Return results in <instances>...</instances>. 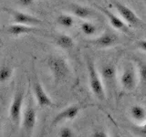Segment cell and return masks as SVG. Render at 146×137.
<instances>
[{
	"mask_svg": "<svg viewBox=\"0 0 146 137\" xmlns=\"http://www.w3.org/2000/svg\"><path fill=\"white\" fill-rule=\"evenodd\" d=\"M13 75V70L8 65L0 66V83H6L11 79Z\"/></svg>",
	"mask_w": 146,
	"mask_h": 137,
	"instance_id": "cell-18",
	"label": "cell"
},
{
	"mask_svg": "<svg viewBox=\"0 0 146 137\" xmlns=\"http://www.w3.org/2000/svg\"><path fill=\"white\" fill-rule=\"evenodd\" d=\"M1 128H2V123H1V122H0V131H1Z\"/></svg>",
	"mask_w": 146,
	"mask_h": 137,
	"instance_id": "cell-26",
	"label": "cell"
},
{
	"mask_svg": "<svg viewBox=\"0 0 146 137\" xmlns=\"http://www.w3.org/2000/svg\"><path fill=\"white\" fill-rule=\"evenodd\" d=\"M71 11L75 17L81 18V19H87L93 16L92 9L85 6H80V5H73Z\"/></svg>",
	"mask_w": 146,
	"mask_h": 137,
	"instance_id": "cell-13",
	"label": "cell"
},
{
	"mask_svg": "<svg viewBox=\"0 0 146 137\" xmlns=\"http://www.w3.org/2000/svg\"><path fill=\"white\" fill-rule=\"evenodd\" d=\"M58 135L61 137H72L74 136V132L72 131L71 128L70 127H62L59 130Z\"/></svg>",
	"mask_w": 146,
	"mask_h": 137,
	"instance_id": "cell-21",
	"label": "cell"
},
{
	"mask_svg": "<svg viewBox=\"0 0 146 137\" xmlns=\"http://www.w3.org/2000/svg\"><path fill=\"white\" fill-rule=\"evenodd\" d=\"M139 68V77L141 83L146 84V63L141 61L138 65Z\"/></svg>",
	"mask_w": 146,
	"mask_h": 137,
	"instance_id": "cell-20",
	"label": "cell"
},
{
	"mask_svg": "<svg viewBox=\"0 0 146 137\" xmlns=\"http://www.w3.org/2000/svg\"><path fill=\"white\" fill-rule=\"evenodd\" d=\"M11 16L13 18V22L17 23V24H24V25H29V26H34L40 24L41 21L36 18V17L29 15V14L22 12V11H16V10H11Z\"/></svg>",
	"mask_w": 146,
	"mask_h": 137,
	"instance_id": "cell-9",
	"label": "cell"
},
{
	"mask_svg": "<svg viewBox=\"0 0 146 137\" xmlns=\"http://www.w3.org/2000/svg\"><path fill=\"white\" fill-rule=\"evenodd\" d=\"M57 22L58 25H60L63 27H66V29H70L75 24L74 17L68 15V14H60L57 18Z\"/></svg>",
	"mask_w": 146,
	"mask_h": 137,
	"instance_id": "cell-17",
	"label": "cell"
},
{
	"mask_svg": "<svg viewBox=\"0 0 146 137\" xmlns=\"http://www.w3.org/2000/svg\"><path fill=\"white\" fill-rule=\"evenodd\" d=\"M17 1L19 3L20 6L24 7H30L31 5H33L35 0H17Z\"/></svg>",
	"mask_w": 146,
	"mask_h": 137,
	"instance_id": "cell-23",
	"label": "cell"
},
{
	"mask_svg": "<svg viewBox=\"0 0 146 137\" xmlns=\"http://www.w3.org/2000/svg\"><path fill=\"white\" fill-rule=\"evenodd\" d=\"M25 93L22 90H17L14 94L12 102L9 107V117L12 122L16 125H19L22 121L23 105H24Z\"/></svg>",
	"mask_w": 146,
	"mask_h": 137,
	"instance_id": "cell-3",
	"label": "cell"
},
{
	"mask_svg": "<svg viewBox=\"0 0 146 137\" xmlns=\"http://www.w3.org/2000/svg\"><path fill=\"white\" fill-rule=\"evenodd\" d=\"M141 134L146 136V120L144 121V123L141 127Z\"/></svg>",
	"mask_w": 146,
	"mask_h": 137,
	"instance_id": "cell-25",
	"label": "cell"
},
{
	"mask_svg": "<svg viewBox=\"0 0 146 137\" xmlns=\"http://www.w3.org/2000/svg\"><path fill=\"white\" fill-rule=\"evenodd\" d=\"M116 67L113 64H106L102 68V75L107 81H112L116 77Z\"/></svg>",
	"mask_w": 146,
	"mask_h": 137,
	"instance_id": "cell-16",
	"label": "cell"
},
{
	"mask_svg": "<svg viewBox=\"0 0 146 137\" xmlns=\"http://www.w3.org/2000/svg\"><path fill=\"white\" fill-rule=\"evenodd\" d=\"M121 85L126 90H132L137 84L136 72L131 65H126L121 74Z\"/></svg>",
	"mask_w": 146,
	"mask_h": 137,
	"instance_id": "cell-5",
	"label": "cell"
},
{
	"mask_svg": "<svg viewBox=\"0 0 146 137\" xmlns=\"http://www.w3.org/2000/svg\"><path fill=\"white\" fill-rule=\"evenodd\" d=\"M80 108L78 105H70L61 112H59L56 116L54 117L52 121V124L56 125L58 123L64 121H72L79 115Z\"/></svg>",
	"mask_w": 146,
	"mask_h": 137,
	"instance_id": "cell-8",
	"label": "cell"
},
{
	"mask_svg": "<svg viewBox=\"0 0 146 137\" xmlns=\"http://www.w3.org/2000/svg\"><path fill=\"white\" fill-rule=\"evenodd\" d=\"M99 8L100 9V10L102 11V13L104 14L105 16L107 17L108 20L110 22V24L111 25V27H113V29H115L117 30H121V31H127V27H126V24L124 23V21H123L121 17H119L117 15H115L114 13L111 12L107 10V9L105 8H102V7H100Z\"/></svg>",
	"mask_w": 146,
	"mask_h": 137,
	"instance_id": "cell-10",
	"label": "cell"
},
{
	"mask_svg": "<svg viewBox=\"0 0 146 137\" xmlns=\"http://www.w3.org/2000/svg\"><path fill=\"white\" fill-rule=\"evenodd\" d=\"M48 67L56 83H59L66 80L67 77L70 75V65L66 59L62 57H50L48 61Z\"/></svg>",
	"mask_w": 146,
	"mask_h": 137,
	"instance_id": "cell-1",
	"label": "cell"
},
{
	"mask_svg": "<svg viewBox=\"0 0 146 137\" xmlns=\"http://www.w3.org/2000/svg\"><path fill=\"white\" fill-rule=\"evenodd\" d=\"M33 91L36 102H38V106L41 108H46V107H52L54 103L52 100L46 92L45 89L43 86L40 84V82L36 80L33 83Z\"/></svg>",
	"mask_w": 146,
	"mask_h": 137,
	"instance_id": "cell-6",
	"label": "cell"
},
{
	"mask_svg": "<svg viewBox=\"0 0 146 137\" xmlns=\"http://www.w3.org/2000/svg\"><path fill=\"white\" fill-rule=\"evenodd\" d=\"M34 31H36V29L32 26L24 25V24H17V23H14V24L10 25L7 29L8 33L15 37H18L24 34H29Z\"/></svg>",
	"mask_w": 146,
	"mask_h": 137,
	"instance_id": "cell-12",
	"label": "cell"
},
{
	"mask_svg": "<svg viewBox=\"0 0 146 137\" xmlns=\"http://www.w3.org/2000/svg\"><path fill=\"white\" fill-rule=\"evenodd\" d=\"M117 41V37L110 32H105L102 35H100L99 38L96 39L93 43L95 46L100 48H110L113 46Z\"/></svg>",
	"mask_w": 146,
	"mask_h": 137,
	"instance_id": "cell-11",
	"label": "cell"
},
{
	"mask_svg": "<svg viewBox=\"0 0 146 137\" xmlns=\"http://www.w3.org/2000/svg\"><path fill=\"white\" fill-rule=\"evenodd\" d=\"M130 114L135 122H143L146 120V110L141 105H132L130 109Z\"/></svg>",
	"mask_w": 146,
	"mask_h": 137,
	"instance_id": "cell-14",
	"label": "cell"
},
{
	"mask_svg": "<svg viewBox=\"0 0 146 137\" xmlns=\"http://www.w3.org/2000/svg\"><path fill=\"white\" fill-rule=\"evenodd\" d=\"M80 30L84 35L90 37V36H92V35L96 34L98 29L92 22L84 21L80 24Z\"/></svg>",
	"mask_w": 146,
	"mask_h": 137,
	"instance_id": "cell-19",
	"label": "cell"
},
{
	"mask_svg": "<svg viewBox=\"0 0 146 137\" xmlns=\"http://www.w3.org/2000/svg\"><path fill=\"white\" fill-rule=\"evenodd\" d=\"M21 122L23 129H24L27 134H32L36 123V112L35 108L29 103L27 104V106L23 111Z\"/></svg>",
	"mask_w": 146,
	"mask_h": 137,
	"instance_id": "cell-4",
	"label": "cell"
},
{
	"mask_svg": "<svg viewBox=\"0 0 146 137\" xmlns=\"http://www.w3.org/2000/svg\"><path fill=\"white\" fill-rule=\"evenodd\" d=\"M114 7L117 9V11L122 17V19L126 21L128 24L131 26H137L140 23V19L138 16L136 15L134 11H132L131 9L123 5L120 2H115L114 3Z\"/></svg>",
	"mask_w": 146,
	"mask_h": 137,
	"instance_id": "cell-7",
	"label": "cell"
},
{
	"mask_svg": "<svg viewBox=\"0 0 146 137\" xmlns=\"http://www.w3.org/2000/svg\"><path fill=\"white\" fill-rule=\"evenodd\" d=\"M91 136H93V137H107L108 134L103 129H97L92 132Z\"/></svg>",
	"mask_w": 146,
	"mask_h": 137,
	"instance_id": "cell-22",
	"label": "cell"
},
{
	"mask_svg": "<svg viewBox=\"0 0 146 137\" xmlns=\"http://www.w3.org/2000/svg\"><path fill=\"white\" fill-rule=\"evenodd\" d=\"M56 44L59 48L64 49H70L74 47V40L70 36L66 34L58 35L56 38Z\"/></svg>",
	"mask_w": 146,
	"mask_h": 137,
	"instance_id": "cell-15",
	"label": "cell"
},
{
	"mask_svg": "<svg viewBox=\"0 0 146 137\" xmlns=\"http://www.w3.org/2000/svg\"><path fill=\"white\" fill-rule=\"evenodd\" d=\"M88 74H89V83L90 87L91 92L96 98L102 100L105 99V91L102 81L100 80V75L96 70L93 62L90 61H88Z\"/></svg>",
	"mask_w": 146,
	"mask_h": 137,
	"instance_id": "cell-2",
	"label": "cell"
},
{
	"mask_svg": "<svg viewBox=\"0 0 146 137\" xmlns=\"http://www.w3.org/2000/svg\"><path fill=\"white\" fill-rule=\"evenodd\" d=\"M137 47H138L140 49L143 50V51L146 52V40L143 39V40H140L137 42Z\"/></svg>",
	"mask_w": 146,
	"mask_h": 137,
	"instance_id": "cell-24",
	"label": "cell"
}]
</instances>
